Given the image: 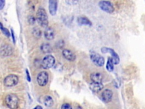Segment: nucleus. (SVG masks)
I'll list each match as a JSON object with an SVG mask.
<instances>
[{"mask_svg": "<svg viewBox=\"0 0 145 109\" xmlns=\"http://www.w3.org/2000/svg\"><path fill=\"white\" fill-rule=\"evenodd\" d=\"M36 19L39 24L43 27H47L48 25V19L45 10L43 8L38 9L36 14Z\"/></svg>", "mask_w": 145, "mask_h": 109, "instance_id": "1", "label": "nucleus"}, {"mask_svg": "<svg viewBox=\"0 0 145 109\" xmlns=\"http://www.w3.org/2000/svg\"><path fill=\"white\" fill-rule=\"evenodd\" d=\"M5 103L10 109H16L19 106V98L14 94H10L5 98Z\"/></svg>", "mask_w": 145, "mask_h": 109, "instance_id": "2", "label": "nucleus"}, {"mask_svg": "<svg viewBox=\"0 0 145 109\" xmlns=\"http://www.w3.org/2000/svg\"><path fill=\"white\" fill-rule=\"evenodd\" d=\"M90 59L92 62L97 67H102L104 65L105 60L102 56L94 51L90 52Z\"/></svg>", "mask_w": 145, "mask_h": 109, "instance_id": "3", "label": "nucleus"}, {"mask_svg": "<svg viewBox=\"0 0 145 109\" xmlns=\"http://www.w3.org/2000/svg\"><path fill=\"white\" fill-rule=\"evenodd\" d=\"M55 64V59L53 56L49 55L44 58L42 62V67L43 69H48L52 68Z\"/></svg>", "mask_w": 145, "mask_h": 109, "instance_id": "4", "label": "nucleus"}, {"mask_svg": "<svg viewBox=\"0 0 145 109\" xmlns=\"http://www.w3.org/2000/svg\"><path fill=\"white\" fill-rule=\"evenodd\" d=\"M19 82V78L15 74H10L4 79V85L7 87H14L17 85Z\"/></svg>", "mask_w": 145, "mask_h": 109, "instance_id": "5", "label": "nucleus"}, {"mask_svg": "<svg viewBox=\"0 0 145 109\" xmlns=\"http://www.w3.org/2000/svg\"><path fill=\"white\" fill-rule=\"evenodd\" d=\"M99 6L100 8L108 13H112L114 10V8L110 1H101L99 2Z\"/></svg>", "mask_w": 145, "mask_h": 109, "instance_id": "6", "label": "nucleus"}, {"mask_svg": "<svg viewBox=\"0 0 145 109\" xmlns=\"http://www.w3.org/2000/svg\"><path fill=\"white\" fill-rule=\"evenodd\" d=\"M101 50H102V52L103 54H106V53H109V54H111L112 55V59L114 64H119L120 62V58L117 53L113 49L107 47H103L101 49Z\"/></svg>", "mask_w": 145, "mask_h": 109, "instance_id": "7", "label": "nucleus"}, {"mask_svg": "<svg viewBox=\"0 0 145 109\" xmlns=\"http://www.w3.org/2000/svg\"><path fill=\"white\" fill-rule=\"evenodd\" d=\"M48 79L49 76L48 73L43 71L39 73L38 77H37V81H38V83L40 86L44 87V86H45L48 83Z\"/></svg>", "mask_w": 145, "mask_h": 109, "instance_id": "8", "label": "nucleus"}, {"mask_svg": "<svg viewBox=\"0 0 145 109\" xmlns=\"http://www.w3.org/2000/svg\"><path fill=\"white\" fill-rule=\"evenodd\" d=\"M102 100L105 103H109L112 101L113 97V92L110 89H106L102 93Z\"/></svg>", "mask_w": 145, "mask_h": 109, "instance_id": "9", "label": "nucleus"}, {"mask_svg": "<svg viewBox=\"0 0 145 109\" xmlns=\"http://www.w3.org/2000/svg\"><path fill=\"white\" fill-rule=\"evenodd\" d=\"M13 54V48L9 45H3L0 48V55L3 56H9Z\"/></svg>", "mask_w": 145, "mask_h": 109, "instance_id": "10", "label": "nucleus"}, {"mask_svg": "<svg viewBox=\"0 0 145 109\" xmlns=\"http://www.w3.org/2000/svg\"><path fill=\"white\" fill-rule=\"evenodd\" d=\"M62 55L66 60L70 61H74L76 59L75 54L69 49H63L62 51Z\"/></svg>", "mask_w": 145, "mask_h": 109, "instance_id": "11", "label": "nucleus"}, {"mask_svg": "<svg viewBox=\"0 0 145 109\" xmlns=\"http://www.w3.org/2000/svg\"><path fill=\"white\" fill-rule=\"evenodd\" d=\"M89 87L91 89V90L93 92H95V93H97V92H99L102 90L104 88V86L102 82H92L90 84Z\"/></svg>", "mask_w": 145, "mask_h": 109, "instance_id": "12", "label": "nucleus"}, {"mask_svg": "<svg viewBox=\"0 0 145 109\" xmlns=\"http://www.w3.org/2000/svg\"><path fill=\"white\" fill-rule=\"evenodd\" d=\"M57 10V1L55 0H50L49 1V10L50 14L55 15Z\"/></svg>", "mask_w": 145, "mask_h": 109, "instance_id": "13", "label": "nucleus"}, {"mask_svg": "<svg viewBox=\"0 0 145 109\" xmlns=\"http://www.w3.org/2000/svg\"><path fill=\"white\" fill-rule=\"evenodd\" d=\"M103 75L98 72L93 73L90 75V79L93 82H102Z\"/></svg>", "mask_w": 145, "mask_h": 109, "instance_id": "14", "label": "nucleus"}, {"mask_svg": "<svg viewBox=\"0 0 145 109\" xmlns=\"http://www.w3.org/2000/svg\"><path fill=\"white\" fill-rule=\"evenodd\" d=\"M45 38L47 40H52L55 38V31L51 27H47L44 31Z\"/></svg>", "mask_w": 145, "mask_h": 109, "instance_id": "15", "label": "nucleus"}, {"mask_svg": "<svg viewBox=\"0 0 145 109\" xmlns=\"http://www.w3.org/2000/svg\"><path fill=\"white\" fill-rule=\"evenodd\" d=\"M78 23L80 25H86L91 26L92 25V23L89 19H87L86 17H84V16H80L77 19Z\"/></svg>", "mask_w": 145, "mask_h": 109, "instance_id": "16", "label": "nucleus"}, {"mask_svg": "<svg viewBox=\"0 0 145 109\" xmlns=\"http://www.w3.org/2000/svg\"><path fill=\"white\" fill-rule=\"evenodd\" d=\"M40 48H41L42 51L45 54H48L52 51L51 46L48 43H43L40 47Z\"/></svg>", "mask_w": 145, "mask_h": 109, "instance_id": "17", "label": "nucleus"}, {"mask_svg": "<svg viewBox=\"0 0 145 109\" xmlns=\"http://www.w3.org/2000/svg\"><path fill=\"white\" fill-rule=\"evenodd\" d=\"M44 104L47 107L52 106L53 105V100L52 98L50 96H49V95H47L44 99Z\"/></svg>", "mask_w": 145, "mask_h": 109, "instance_id": "18", "label": "nucleus"}, {"mask_svg": "<svg viewBox=\"0 0 145 109\" xmlns=\"http://www.w3.org/2000/svg\"><path fill=\"white\" fill-rule=\"evenodd\" d=\"M106 68L109 72H112L114 69V63L112 58H109L106 65Z\"/></svg>", "mask_w": 145, "mask_h": 109, "instance_id": "19", "label": "nucleus"}, {"mask_svg": "<svg viewBox=\"0 0 145 109\" xmlns=\"http://www.w3.org/2000/svg\"><path fill=\"white\" fill-rule=\"evenodd\" d=\"M0 29L3 32V33H4V34L6 36H8V37L10 36V32H9V31L8 30L7 28H5L4 26H3V25H2L1 23H0Z\"/></svg>", "mask_w": 145, "mask_h": 109, "instance_id": "20", "label": "nucleus"}, {"mask_svg": "<svg viewBox=\"0 0 145 109\" xmlns=\"http://www.w3.org/2000/svg\"><path fill=\"white\" fill-rule=\"evenodd\" d=\"M61 109H73L72 106L69 104H64L62 105Z\"/></svg>", "mask_w": 145, "mask_h": 109, "instance_id": "21", "label": "nucleus"}, {"mask_svg": "<svg viewBox=\"0 0 145 109\" xmlns=\"http://www.w3.org/2000/svg\"><path fill=\"white\" fill-rule=\"evenodd\" d=\"M5 4V1H3V0H0V10H2L3 8H4Z\"/></svg>", "mask_w": 145, "mask_h": 109, "instance_id": "22", "label": "nucleus"}, {"mask_svg": "<svg viewBox=\"0 0 145 109\" xmlns=\"http://www.w3.org/2000/svg\"><path fill=\"white\" fill-rule=\"evenodd\" d=\"M26 74H27V80L30 82L31 81V78H30V74H29V72H28V71L27 70V69H26Z\"/></svg>", "mask_w": 145, "mask_h": 109, "instance_id": "23", "label": "nucleus"}, {"mask_svg": "<svg viewBox=\"0 0 145 109\" xmlns=\"http://www.w3.org/2000/svg\"><path fill=\"white\" fill-rule=\"evenodd\" d=\"M11 34H12V37H13V42H15V37H14V32H13L12 29H11Z\"/></svg>", "mask_w": 145, "mask_h": 109, "instance_id": "24", "label": "nucleus"}, {"mask_svg": "<svg viewBox=\"0 0 145 109\" xmlns=\"http://www.w3.org/2000/svg\"><path fill=\"white\" fill-rule=\"evenodd\" d=\"M33 109H43V108L41 106H36Z\"/></svg>", "mask_w": 145, "mask_h": 109, "instance_id": "25", "label": "nucleus"}]
</instances>
